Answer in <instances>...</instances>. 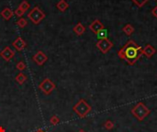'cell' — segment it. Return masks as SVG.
I'll use <instances>...</instances> for the list:
<instances>
[{
  "instance_id": "cell-21",
  "label": "cell",
  "mask_w": 157,
  "mask_h": 132,
  "mask_svg": "<svg viewBox=\"0 0 157 132\" xmlns=\"http://www.w3.org/2000/svg\"><path fill=\"white\" fill-rule=\"evenodd\" d=\"M50 122L52 125L53 126H56L57 124H58L60 122V119H59V116H56V115H53L52 116V117L50 119Z\"/></svg>"
},
{
  "instance_id": "cell-13",
  "label": "cell",
  "mask_w": 157,
  "mask_h": 132,
  "mask_svg": "<svg viewBox=\"0 0 157 132\" xmlns=\"http://www.w3.org/2000/svg\"><path fill=\"white\" fill-rule=\"evenodd\" d=\"M73 31H74V32H75L76 35L81 36V35H83V34L84 33V31H85V27H84L82 23L79 22V23H77V24L74 27Z\"/></svg>"
},
{
  "instance_id": "cell-6",
  "label": "cell",
  "mask_w": 157,
  "mask_h": 132,
  "mask_svg": "<svg viewBox=\"0 0 157 132\" xmlns=\"http://www.w3.org/2000/svg\"><path fill=\"white\" fill-rule=\"evenodd\" d=\"M96 48L100 51L102 53L106 54L109 51V50L113 47V43L108 40V39H105V40H99L96 44Z\"/></svg>"
},
{
  "instance_id": "cell-16",
  "label": "cell",
  "mask_w": 157,
  "mask_h": 132,
  "mask_svg": "<svg viewBox=\"0 0 157 132\" xmlns=\"http://www.w3.org/2000/svg\"><path fill=\"white\" fill-rule=\"evenodd\" d=\"M15 80L17 81V83H18L19 84L22 85V84L27 81V76L24 75V73L20 72V73H19V75L15 77Z\"/></svg>"
},
{
  "instance_id": "cell-19",
  "label": "cell",
  "mask_w": 157,
  "mask_h": 132,
  "mask_svg": "<svg viewBox=\"0 0 157 132\" xmlns=\"http://www.w3.org/2000/svg\"><path fill=\"white\" fill-rule=\"evenodd\" d=\"M132 1L138 7H142L149 0H132Z\"/></svg>"
},
{
  "instance_id": "cell-1",
  "label": "cell",
  "mask_w": 157,
  "mask_h": 132,
  "mask_svg": "<svg viewBox=\"0 0 157 132\" xmlns=\"http://www.w3.org/2000/svg\"><path fill=\"white\" fill-rule=\"evenodd\" d=\"M141 55H144V48L138 45L132 40H128L125 45L118 51V56L130 65L135 64Z\"/></svg>"
},
{
  "instance_id": "cell-4",
  "label": "cell",
  "mask_w": 157,
  "mask_h": 132,
  "mask_svg": "<svg viewBox=\"0 0 157 132\" xmlns=\"http://www.w3.org/2000/svg\"><path fill=\"white\" fill-rule=\"evenodd\" d=\"M27 16H28V19H30L33 24H36V25L40 24L42 19H45V14L40 10V8L39 7H33Z\"/></svg>"
},
{
  "instance_id": "cell-7",
  "label": "cell",
  "mask_w": 157,
  "mask_h": 132,
  "mask_svg": "<svg viewBox=\"0 0 157 132\" xmlns=\"http://www.w3.org/2000/svg\"><path fill=\"white\" fill-rule=\"evenodd\" d=\"M32 61L39 66H42L47 61H48V56L42 51H38L33 56H32Z\"/></svg>"
},
{
  "instance_id": "cell-14",
  "label": "cell",
  "mask_w": 157,
  "mask_h": 132,
  "mask_svg": "<svg viewBox=\"0 0 157 132\" xmlns=\"http://www.w3.org/2000/svg\"><path fill=\"white\" fill-rule=\"evenodd\" d=\"M56 7L61 12H64L69 7V4L65 1V0H60V1L56 4Z\"/></svg>"
},
{
  "instance_id": "cell-18",
  "label": "cell",
  "mask_w": 157,
  "mask_h": 132,
  "mask_svg": "<svg viewBox=\"0 0 157 132\" xmlns=\"http://www.w3.org/2000/svg\"><path fill=\"white\" fill-rule=\"evenodd\" d=\"M16 24H17V26H19V28H25L26 26H27V24H28V21H27V19H24L23 17L22 18H20L17 22H16Z\"/></svg>"
},
{
  "instance_id": "cell-15",
  "label": "cell",
  "mask_w": 157,
  "mask_h": 132,
  "mask_svg": "<svg viewBox=\"0 0 157 132\" xmlns=\"http://www.w3.org/2000/svg\"><path fill=\"white\" fill-rule=\"evenodd\" d=\"M122 31L127 35V36H131L133 32H134V28L132 24H126L123 28H122Z\"/></svg>"
},
{
  "instance_id": "cell-8",
  "label": "cell",
  "mask_w": 157,
  "mask_h": 132,
  "mask_svg": "<svg viewBox=\"0 0 157 132\" xmlns=\"http://www.w3.org/2000/svg\"><path fill=\"white\" fill-rule=\"evenodd\" d=\"M0 56H1L6 62H9L11 59L15 56V51H13L9 46H6L0 52Z\"/></svg>"
},
{
  "instance_id": "cell-24",
  "label": "cell",
  "mask_w": 157,
  "mask_h": 132,
  "mask_svg": "<svg viewBox=\"0 0 157 132\" xmlns=\"http://www.w3.org/2000/svg\"><path fill=\"white\" fill-rule=\"evenodd\" d=\"M24 14H25V12L21 8H19V7H18L15 10V15H16V16H18V17H19V18H22Z\"/></svg>"
},
{
  "instance_id": "cell-25",
  "label": "cell",
  "mask_w": 157,
  "mask_h": 132,
  "mask_svg": "<svg viewBox=\"0 0 157 132\" xmlns=\"http://www.w3.org/2000/svg\"><path fill=\"white\" fill-rule=\"evenodd\" d=\"M152 15H153V16L154 18L157 19V6L154 7L152 9Z\"/></svg>"
},
{
  "instance_id": "cell-11",
  "label": "cell",
  "mask_w": 157,
  "mask_h": 132,
  "mask_svg": "<svg viewBox=\"0 0 157 132\" xmlns=\"http://www.w3.org/2000/svg\"><path fill=\"white\" fill-rule=\"evenodd\" d=\"M156 52V50L154 49V47H153L150 44H147V45L144 48V55H145L147 58H151L153 57Z\"/></svg>"
},
{
  "instance_id": "cell-26",
  "label": "cell",
  "mask_w": 157,
  "mask_h": 132,
  "mask_svg": "<svg viewBox=\"0 0 157 132\" xmlns=\"http://www.w3.org/2000/svg\"><path fill=\"white\" fill-rule=\"evenodd\" d=\"M0 132H6V129L2 126H0Z\"/></svg>"
},
{
  "instance_id": "cell-3",
  "label": "cell",
  "mask_w": 157,
  "mask_h": 132,
  "mask_svg": "<svg viewBox=\"0 0 157 132\" xmlns=\"http://www.w3.org/2000/svg\"><path fill=\"white\" fill-rule=\"evenodd\" d=\"M150 113H151V110L142 102H139L138 104L132 109V114L139 121L144 120Z\"/></svg>"
},
{
  "instance_id": "cell-28",
  "label": "cell",
  "mask_w": 157,
  "mask_h": 132,
  "mask_svg": "<svg viewBox=\"0 0 157 132\" xmlns=\"http://www.w3.org/2000/svg\"><path fill=\"white\" fill-rule=\"evenodd\" d=\"M78 132H85V131H84V129H80V130H79Z\"/></svg>"
},
{
  "instance_id": "cell-5",
  "label": "cell",
  "mask_w": 157,
  "mask_h": 132,
  "mask_svg": "<svg viewBox=\"0 0 157 132\" xmlns=\"http://www.w3.org/2000/svg\"><path fill=\"white\" fill-rule=\"evenodd\" d=\"M55 88H56L55 84L50 78H45L43 81H41L39 84V89L46 95H51Z\"/></svg>"
},
{
  "instance_id": "cell-27",
  "label": "cell",
  "mask_w": 157,
  "mask_h": 132,
  "mask_svg": "<svg viewBox=\"0 0 157 132\" xmlns=\"http://www.w3.org/2000/svg\"><path fill=\"white\" fill-rule=\"evenodd\" d=\"M36 132H44V130H42V129H40H40H38Z\"/></svg>"
},
{
  "instance_id": "cell-23",
  "label": "cell",
  "mask_w": 157,
  "mask_h": 132,
  "mask_svg": "<svg viewBox=\"0 0 157 132\" xmlns=\"http://www.w3.org/2000/svg\"><path fill=\"white\" fill-rule=\"evenodd\" d=\"M104 128L108 130H110L114 128V123L110 120H107L105 123H104Z\"/></svg>"
},
{
  "instance_id": "cell-9",
  "label": "cell",
  "mask_w": 157,
  "mask_h": 132,
  "mask_svg": "<svg viewBox=\"0 0 157 132\" xmlns=\"http://www.w3.org/2000/svg\"><path fill=\"white\" fill-rule=\"evenodd\" d=\"M103 28H105L103 23L99 19H95L90 25H89V29L95 34H97L100 31H102Z\"/></svg>"
},
{
  "instance_id": "cell-17",
  "label": "cell",
  "mask_w": 157,
  "mask_h": 132,
  "mask_svg": "<svg viewBox=\"0 0 157 132\" xmlns=\"http://www.w3.org/2000/svg\"><path fill=\"white\" fill-rule=\"evenodd\" d=\"M96 38L99 40H105V39H108V31L106 28H103L102 31H99L97 34H96Z\"/></svg>"
},
{
  "instance_id": "cell-2",
  "label": "cell",
  "mask_w": 157,
  "mask_h": 132,
  "mask_svg": "<svg viewBox=\"0 0 157 132\" xmlns=\"http://www.w3.org/2000/svg\"><path fill=\"white\" fill-rule=\"evenodd\" d=\"M73 110L76 112V114L80 119H84V117H85L90 113V111L92 110V107L84 99H80L73 107Z\"/></svg>"
},
{
  "instance_id": "cell-12",
  "label": "cell",
  "mask_w": 157,
  "mask_h": 132,
  "mask_svg": "<svg viewBox=\"0 0 157 132\" xmlns=\"http://www.w3.org/2000/svg\"><path fill=\"white\" fill-rule=\"evenodd\" d=\"M1 16L4 19L6 20H9L11 19V18L14 16V12L9 8V7H5L2 11H1Z\"/></svg>"
},
{
  "instance_id": "cell-20",
  "label": "cell",
  "mask_w": 157,
  "mask_h": 132,
  "mask_svg": "<svg viewBox=\"0 0 157 132\" xmlns=\"http://www.w3.org/2000/svg\"><path fill=\"white\" fill-rule=\"evenodd\" d=\"M30 3H28V1H26V0H25V1H23V2H21L20 4H19V8H21L24 12H26L28 8H30Z\"/></svg>"
},
{
  "instance_id": "cell-10",
  "label": "cell",
  "mask_w": 157,
  "mask_h": 132,
  "mask_svg": "<svg viewBox=\"0 0 157 132\" xmlns=\"http://www.w3.org/2000/svg\"><path fill=\"white\" fill-rule=\"evenodd\" d=\"M12 46L15 48L18 51H22L27 47V43L21 37H18L15 40L13 41Z\"/></svg>"
},
{
  "instance_id": "cell-22",
  "label": "cell",
  "mask_w": 157,
  "mask_h": 132,
  "mask_svg": "<svg viewBox=\"0 0 157 132\" xmlns=\"http://www.w3.org/2000/svg\"><path fill=\"white\" fill-rule=\"evenodd\" d=\"M16 68L19 70V71H20V72H22V71H24L26 68H27V65H26V63H24V62H19L18 63H17V65H16Z\"/></svg>"
}]
</instances>
